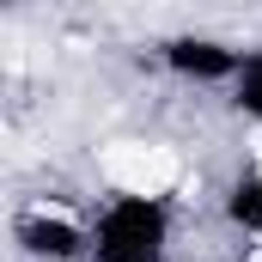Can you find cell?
Instances as JSON below:
<instances>
[{
	"label": "cell",
	"instance_id": "obj_1",
	"mask_svg": "<svg viewBox=\"0 0 262 262\" xmlns=\"http://www.w3.org/2000/svg\"><path fill=\"white\" fill-rule=\"evenodd\" d=\"M98 183L116 201H165L189 183V159L177 146H165V140L122 134V140L98 146Z\"/></svg>",
	"mask_w": 262,
	"mask_h": 262
},
{
	"label": "cell",
	"instance_id": "obj_2",
	"mask_svg": "<svg viewBox=\"0 0 262 262\" xmlns=\"http://www.w3.org/2000/svg\"><path fill=\"white\" fill-rule=\"evenodd\" d=\"M159 244H171L159 201H116L98 220V256L104 262H159Z\"/></svg>",
	"mask_w": 262,
	"mask_h": 262
},
{
	"label": "cell",
	"instance_id": "obj_3",
	"mask_svg": "<svg viewBox=\"0 0 262 262\" xmlns=\"http://www.w3.org/2000/svg\"><path fill=\"white\" fill-rule=\"evenodd\" d=\"M244 104H250V116L262 122V55L250 61V79H244Z\"/></svg>",
	"mask_w": 262,
	"mask_h": 262
}]
</instances>
